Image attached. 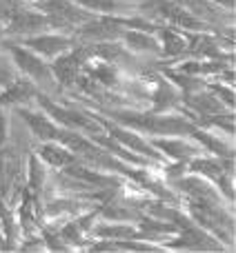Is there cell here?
I'll use <instances>...</instances> for the list:
<instances>
[{"instance_id":"1","label":"cell","mask_w":236,"mask_h":253,"mask_svg":"<svg viewBox=\"0 0 236 253\" xmlns=\"http://www.w3.org/2000/svg\"><path fill=\"white\" fill-rule=\"evenodd\" d=\"M11 51H13V58H16V62L20 65V69L27 71L31 78L40 80V83H47V80L52 78V71H49L47 67H45V62L38 60L34 53H27L25 49H20V47H11Z\"/></svg>"},{"instance_id":"2","label":"cell","mask_w":236,"mask_h":253,"mask_svg":"<svg viewBox=\"0 0 236 253\" xmlns=\"http://www.w3.org/2000/svg\"><path fill=\"white\" fill-rule=\"evenodd\" d=\"M45 11L52 18H58L60 22H87L89 20V13L78 11L74 4L65 2V0H49L45 4Z\"/></svg>"},{"instance_id":"3","label":"cell","mask_w":236,"mask_h":253,"mask_svg":"<svg viewBox=\"0 0 236 253\" xmlns=\"http://www.w3.org/2000/svg\"><path fill=\"white\" fill-rule=\"evenodd\" d=\"M27 47L36 49L38 53H45V56H56V53L65 51L69 47V40L58 38V36H38V38L27 40Z\"/></svg>"},{"instance_id":"4","label":"cell","mask_w":236,"mask_h":253,"mask_svg":"<svg viewBox=\"0 0 236 253\" xmlns=\"http://www.w3.org/2000/svg\"><path fill=\"white\" fill-rule=\"evenodd\" d=\"M54 71H56L58 80H62L65 84L74 83L80 71V58L78 56H62L60 60L54 65Z\"/></svg>"},{"instance_id":"5","label":"cell","mask_w":236,"mask_h":253,"mask_svg":"<svg viewBox=\"0 0 236 253\" xmlns=\"http://www.w3.org/2000/svg\"><path fill=\"white\" fill-rule=\"evenodd\" d=\"M22 118L27 120V125L31 126V131H34L38 138L43 140H54V138H60V133L56 131V126L49 123L47 118H43V116H36V114H25L22 111Z\"/></svg>"},{"instance_id":"6","label":"cell","mask_w":236,"mask_h":253,"mask_svg":"<svg viewBox=\"0 0 236 253\" xmlns=\"http://www.w3.org/2000/svg\"><path fill=\"white\" fill-rule=\"evenodd\" d=\"M118 31V22L112 18H101V20L87 22V27L83 29V36L87 38H110Z\"/></svg>"},{"instance_id":"7","label":"cell","mask_w":236,"mask_h":253,"mask_svg":"<svg viewBox=\"0 0 236 253\" xmlns=\"http://www.w3.org/2000/svg\"><path fill=\"white\" fill-rule=\"evenodd\" d=\"M11 20H13L11 29L13 31H20V34H31V31H38V29H43L45 22H47L45 18L34 16V13H25L22 9L11 18Z\"/></svg>"},{"instance_id":"8","label":"cell","mask_w":236,"mask_h":253,"mask_svg":"<svg viewBox=\"0 0 236 253\" xmlns=\"http://www.w3.org/2000/svg\"><path fill=\"white\" fill-rule=\"evenodd\" d=\"M40 156H43L49 165H56V167H67L74 162V156H71L67 149L54 147V144H47V147L40 149Z\"/></svg>"},{"instance_id":"9","label":"cell","mask_w":236,"mask_h":253,"mask_svg":"<svg viewBox=\"0 0 236 253\" xmlns=\"http://www.w3.org/2000/svg\"><path fill=\"white\" fill-rule=\"evenodd\" d=\"M163 40H165L167 56H178V53L187 47V42H185L178 34H174V31H163Z\"/></svg>"},{"instance_id":"10","label":"cell","mask_w":236,"mask_h":253,"mask_svg":"<svg viewBox=\"0 0 236 253\" xmlns=\"http://www.w3.org/2000/svg\"><path fill=\"white\" fill-rule=\"evenodd\" d=\"M31 93V87L27 83H18L16 87H11L7 93L2 96V102H16L20 100V98H27Z\"/></svg>"},{"instance_id":"11","label":"cell","mask_w":236,"mask_h":253,"mask_svg":"<svg viewBox=\"0 0 236 253\" xmlns=\"http://www.w3.org/2000/svg\"><path fill=\"white\" fill-rule=\"evenodd\" d=\"M127 40H129V44L134 49H138V51H143V49H154V40L145 34H138V31L127 34Z\"/></svg>"},{"instance_id":"12","label":"cell","mask_w":236,"mask_h":253,"mask_svg":"<svg viewBox=\"0 0 236 253\" xmlns=\"http://www.w3.org/2000/svg\"><path fill=\"white\" fill-rule=\"evenodd\" d=\"M114 135H118V138H120V140H125V144H127V147H131V149H138L140 153H149V149L143 144V140H140V138H136V135L125 133V131H118V129H114Z\"/></svg>"},{"instance_id":"13","label":"cell","mask_w":236,"mask_h":253,"mask_svg":"<svg viewBox=\"0 0 236 253\" xmlns=\"http://www.w3.org/2000/svg\"><path fill=\"white\" fill-rule=\"evenodd\" d=\"M76 2L89 9H98V11H112V9H116V0H76Z\"/></svg>"},{"instance_id":"14","label":"cell","mask_w":236,"mask_h":253,"mask_svg":"<svg viewBox=\"0 0 236 253\" xmlns=\"http://www.w3.org/2000/svg\"><path fill=\"white\" fill-rule=\"evenodd\" d=\"M18 11H20V2L18 0H0V18H9L11 20Z\"/></svg>"},{"instance_id":"15","label":"cell","mask_w":236,"mask_h":253,"mask_svg":"<svg viewBox=\"0 0 236 253\" xmlns=\"http://www.w3.org/2000/svg\"><path fill=\"white\" fill-rule=\"evenodd\" d=\"M163 149H165L170 156H174V158H180V156H187L189 153V147L187 144H178V142H158Z\"/></svg>"},{"instance_id":"16","label":"cell","mask_w":236,"mask_h":253,"mask_svg":"<svg viewBox=\"0 0 236 253\" xmlns=\"http://www.w3.org/2000/svg\"><path fill=\"white\" fill-rule=\"evenodd\" d=\"M94 76L105 80V83H112V80H114V74H112L110 67H96V69H94Z\"/></svg>"},{"instance_id":"17","label":"cell","mask_w":236,"mask_h":253,"mask_svg":"<svg viewBox=\"0 0 236 253\" xmlns=\"http://www.w3.org/2000/svg\"><path fill=\"white\" fill-rule=\"evenodd\" d=\"M11 80V71H9V65L0 58V84H7Z\"/></svg>"},{"instance_id":"18","label":"cell","mask_w":236,"mask_h":253,"mask_svg":"<svg viewBox=\"0 0 236 253\" xmlns=\"http://www.w3.org/2000/svg\"><path fill=\"white\" fill-rule=\"evenodd\" d=\"M2 140H4V118L0 116V144H2Z\"/></svg>"}]
</instances>
